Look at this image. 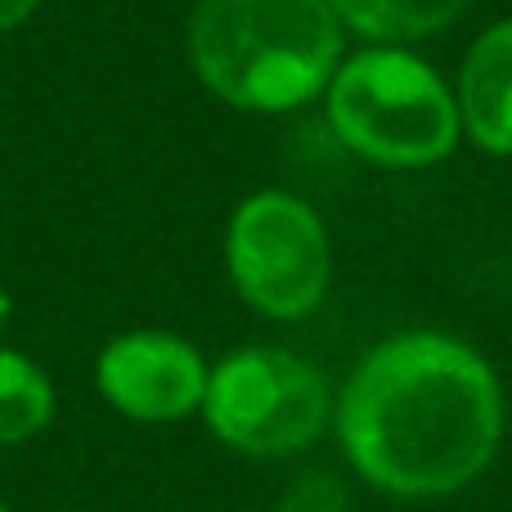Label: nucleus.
<instances>
[{"label":"nucleus","mask_w":512,"mask_h":512,"mask_svg":"<svg viewBox=\"0 0 512 512\" xmlns=\"http://www.w3.org/2000/svg\"><path fill=\"white\" fill-rule=\"evenodd\" d=\"M355 477L391 499H445L504 445V387L477 346L414 328L378 342L333 405Z\"/></svg>","instance_id":"f257e3e1"},{"label":"nucleus","mask_w":512,"mask_h":512,"mask_svg":"<svg viewBox=\"0 0 512 512\" xmlns=\"http://www.w3.org/2000/svg\"><path fill=\"white\" fill-rule=\"evenodd\" d=\"M189 63L230 108L292 113L328 90L342 23L328 0H198Z\"/></svg>","instance_id":"f03ea898"},{"label":"nucleus","mask_w":512,"mask_h":512,"mask_svg":"<svg viewBox=\"0 0 512 512\" xmlns=\"http://www.w3.org/2000/svg\"><path fill=\"white\" fill-rule=\"evenodd\" d=\"M324 108L337 140L387 171L436 167L463 140L454 86L405 45H369L342 59Z\"/></svg>","instance_id":"7ed1b4c3"},{"label":"nucleus","mask_w":512,"mask_h":512,"mask_svg":"<svg viewBox=\"0 0 512 512\" xmlns=\"http://www.w3.org/2000/svg\"><path fill=\"white\" fill-rule=\"evenodd\" d=\"M333 387L297 351L243 346L207 373L203 418L221 445L252 459H283L333 427Z\"/></svg>","instance_id":"20e7f679"},{"label":"nucleus","mask_w":512,"mask_h":512,"mask_svg":"<svg viewBox=\"0 0 512 512\" xmlns=\"http://www.w3.org/2000/svg\"><path fill=\"white\" fill-rule=\"evenodd\" d=\"M234 292L265 319H306L333 279V243L319 212L297 194L261 189L243 198L225 230Z\"/></svg>","instance_id":"39448f33"},{"label":"nucleus","mask_w":512,"mask_h":512,"mask_svg":"<svg viewBox=\"0 0 512 512\" xmlns=\"http://www.w3.org/2000/svg\"><path fill=\"white\" fill-rule=\"evenodd\" d=\"M207 360L176 333L140 328L99 351L95 382L117 414L135 423H180L207 396Z\"/></svg>","instance_id":"423d86ee"},{"label":"nucleus","mask_w":512,"mask_h":512,"mask_svg":"<svg viewBox=\"0 0 512 512\" xmlns=\"http://www.w3.org/2000/svg\"><path fill=\"white\" fill-rule=\"evenodd\" d=\"M454 99L463 135L490 158H512V18L490 23L468 45Z\"/></svg>","instance_id":"0eeeda50"},{"label":"nucleus","mask_w":512,"mask_h":512,"mask_svg":"<svg viewBox=\"0 0 512 512\" xmlns=\"http://www.w3.org/2000/svg\"><path fill=\"white\" fill-rule=\"evenodd\" d=\"M346 32L373 45H409L454 27L472 0H328Z\"/></svg>","instance_id":"6e6552de"},{"label":"nucleus","mask_w":512,"mask_h":512,"mask_svg":"<svg viewBox=\"0 0 512 512\" xmlns=\"http://www.w3.org/2000/svg\"><path fill=\"white\" fill-rule=\"evenodd\" d=\"M54 418V387L27 355L0 351V445H23Z\"/></svg>","instance_id":"1a4fd4ad"},{"label":"nucleus","mask_w":512,"mask_h":512,"mask_svg":"<svg viewBox=\"0 0 512 512\" xmlns=\"http://www.w3.org/2000/svg\"><path fill=\"white\" fill-rule=\"evenodd\" d=\"M41 5V0H0V32H9V27H18L23 18H32V9Z\"/></svg>","instance_id":"9d476101"},{"label":"nucleus","mask_w":512,"mask_h":512,"mask_svg":"<svg viewBox=\"0 0 512 512\" xmlns=\"http://www.w3.org/2000/svg\"><path fill=\"white\" fill-rule=\"evenodd\" d=\"M9 306H14V301H9V292L0 288V328H5V319H9Z\"/></svg>","instance_id":"9b49d317"},{"label":"nucleus","mask_w":512,"mask_h":512,"mask_svg":"<svg viewBox=\"0 0 512 512\" xmlns=\"http://www.w3.org/2000/svg\"><path fill=\"white\" fill-rule=\"evenodd\" d=\"M0 512H9V508H5V504H0Z\"/></svg>","instance_id":"f8f14e48"}]
</instances>
